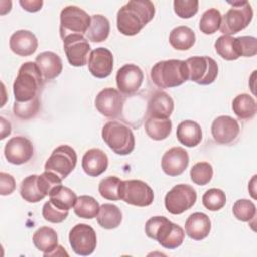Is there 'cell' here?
<instances>
[{"label": "cell", "mask_w": 257, "mask_h": 257, "mask_svg": "<svg viewBox=\"0 0 257 257\" xmlns=\"http://www.w3.org/2000/svg\"><path fill=\"white\" fill-rule=\"evenodd\" d=\"M98 202L91 196L82 195L77 197L73 207L75 215L82 219H93L97 216L99 211Z\"/></svg>", "instance_id": "cell-33"}, {"label": "cell", "mask_w": 257, "mask_h": 257, "mask_svg": "<svg viewBox=\"0 0 257 257\" xmlns=\"http://www.w3.org/2000/svg\"><path fill=\"white\" fill-rule=\"evenodd\" d=\"M81 166L86 175L97 177L106 171L108 158L100 149H90L83 155Z\"/></svg>", "instance_id": "cell-22"}, {"label": "cell", "mask_w": 257, "mask_h": 257, "mask_svg": "<svg viewBox=\"0 0 257 257\" xmlns=\"http://www.w3.org/2000/svg\"><path fill=\"white\" fill-rule=\"evenodd\" d=\"M174 110V100L165 91H155L148 102L147 113L150 117L169 118Z\"/></svg>", "instance_id": "cell-21"}, {"label": "cell", "mask_w": 257, "mask_h": 257, "mask_svg": "<svg viewBox=\"0 0 257 257\" xmlns=\"http://www.w3.org/2000/svg\"><path fill=\"white\" fill-rule=\"evenodd\" d=\"M211 133L215 142L221 145H228L236 140L240 133V126L232 116L220 115L212 122Z\"/></svg>", "instance_id": "cell-17"}, {"label": "cell", "mask_w": 257, "mask_h": 257, "mask_svg": "<svg viewBox=\"0 0 257 257\" xmlns=\"http://www.w3.org/2000/svg\"><path fill=\"white\" fill-rule=\"evenodd\" d=\"M231 8L222 17L220 31L224 35H231L245 29L253 18V9L248 1L228 2Z\"/></svg>", "instance_id": "cell-6"}, {"label": "cell", "mask_w": 257, "mask_h": 257, "mask_svg": "<svg viewBox=\"0 0 257 257\" xmlns=\"http://www.w3.org/2000/svg\"><path fill=\"white\" fill-rule=\"evenodd\" d=\"M119 200L133 206L147 207L154 201V192L147 183L141 180L121 181Z\"/></svg>", "instance_id": "cell-11"}, {"label": "cell", "mask_w": 257, "mask_h": 257, "mask_svg": "<svg viewBox=\"0 0 257 257\" xmlns=\"http://www.w3.org/2000/svg\"><path fill=\"white\" fill-rule=\"evenodd\" d=\"M233 214L239 221L250 222L256 216L255 204L247 199H240L233 205Z\"/></svg>", "instance_id": "cell-40"}, {"label": "cell", "mask_w": 257, "mask_h": 257, "mask_svg": "<svg viewBox=\"0 0 257 257\" xmlns=\"http://www.w3.org/2000/svg\"><path fill=\"white\" fill-rule=\"evenodd\" d=\"M1 119V125H2V132H1V136H3V134L5 133L4 131H6V135L8 136L11 133V124L9 121H6V119L4 117H0Z\"/></svg>", "instance_id": "cell-48"}, {"label": "cell", "mask_w": 257, "mask_h": 257, "mask_svg": "<svg viewBox=\"0 0 257 257\" xmlns=\"http://www.w3.org/2000/svg\"><path fill=\"white\" fill-rule=\"evenodd\" d=\"M69 244L73 252L80 256H88L96 248V233L87 224H77L69 232Z\"/></svg>", "instance_id": "cell-12"}, {"label": "cell", "mask_w": 257, "mask_h": 257, "mask_svg": "<svg viewBox=\"0 0 257 257\" xmlns=\"http://www.w3.org/2000/svg\"><path fill=\"white\" fill-rule=\"evenodd\" d=\"M197 201L195 189L187 184L174 186L165 196V207L173 215H180L191 209Z\"/></svg>", "instance_id": "cell-10"}, {"label": "cell", "mask_w": 257, "mask_h": 257, "mask_svg": "<svg viewBox=\"0 0 257 257\" xmlns=\"http://www.w3.org/2000/svg\"><path fill=\"white\" fill-rule=\"evenodd\" d=\"M196 41V35L193 29L186 25L175 27L169 35V42L177 50H188Z\"/></svg>", "instance_id": "cell-28"}, {"label": "cell", "mask_w": 257, "mask_h": 257, "mask_svg": "<svg viewBox=\"0 0 257 257\" xmlns=\"http://www.w3.org/2000/svg\"><path fill=\"white\" fill-rule=\"evenodd\" d=\"M202 203L209 211H219L226 204V195L221 189L212 188L205 192L202 197Z\"/></svg>", "instance_id": "cell-39"}, {"label": "cell", "mask_w": 257, "mask_h": 257, "mask_svg": "<svg viewBox=\"0 0 257 257\" xmlns=\"http://www.w3.org/2000/svg\"><path fill=\"white\" fill-rule=\"evenodd\" d=\"M110 25L108 19L101 14H94L91 16L86 37L92 42H102L108 37Z\"/></svg>", "instance_id": "cell-30"}, {"label": "cell", "mask_w": 257, "mask_h": 257, "mask_svg": "<svg viewBox=\"0 0 257 257\" xmlns=\"http://www.w3.org/2000/svg\"><path fill=\"white\" fill-rule=\"evenodd\" d=\"M44 79L35 62H24L17 73L13 83L15 101L26 102L38 96L43 87Z\"/></svg>", "instance_id": "cell-2"}, {"label": "cell", "mask_w": 257, "mask_h": 257, "mask_svg": "<svg viewBox=\"0 0 257 257\" xmlns=\"http://www.w3.org/2000/svg\"><path fill=\"white\" fill-rule=\"evenodd\" d=\"M115 80L120 93L132 95L140 89L144 80V73L138 65L128 63L117 70Z\"/></svg>", "instance_id": "cell-15"}, {"label": "cell", "mask_w": 257, "mask_h": 257, "mask_svg": "<svg viewBox=\"0 0 257 257\" xmlns=\"http://www.w3.org/2000/svg\"><path fill=\"white\" fill-rule=\"evenodd\" d=\"M235 48L238 56L252 57L257 53V39L254 36L235 37Z\"/></svg>", "instance_id": "cell-42"}, {"label": "cell", "mask_w": 257, "mask_h": 257, "mask_svg": "<svg viewBox=\"0 0 257 257\" xmlns=\"http://www.w3.org/2000/svg\"><path fill=\"white\" fill-rule=\"evenodd\" d=\"M145 232L149 238L158 241L166 249L180 247L185 238L183 228L163 216L150 218L145 225Z\"/></svg>", "instance_id": "cell-3"}, {"label": "cell", "mask_w": 257, "mask_h": 257, "mask_svg": "<svg viewBox=\"0 0 257 257\" xmlns=\"http://www.w3.org/2000/svg\"><path fill=\"white\" fill-rule=\"evenodd\" d=\"M155 5L148 0H132L116 14L118 31L126 36L138 34L155 16Z\"/></svg>", "instance_id": "cell-1"}, {"label": "cell", "mask_w": 257, "mask_h": 257, "mask_svg": "<svg viewBox=\"0 0 257 257\" xmlns=\"http://www.w3.org/2000/svg\"><path fill=\"white\" fill-rule=\"evenodd\" d=\"M63 40V49L70 65L79 67L87 62L90 45L87 38L80 34H71Z\"/></svg>", "instance_id": "cell-13"}, {"label": "cell", "mask_w": 257, "mask_h": 257, "mask_svg": "<svg viewBox=\"0 0 257 257\" xmlns=\"http://www.w3.org/2000/svg\"><path fill=\"white\" fill-rule=\"evenodd\" d=\"M121 180L115 176H108L102 179L98 185V192L100 196L106 200H119V187Z\"/></svg>", "instance_id": "cell-36"}, {"label": "cell", "mask_w": 257, "mask_h": 257, "mask_svg": "<svg viewBox=\"0 0 257 257\" xmlns=\"http://www.w3.org/2000/svg\"><path fill=\"white\" fill-rule=\"evenodd\" d=\"M185 62L190 80L201 85H208L217 78L218 64L213 58L209 56H193Z\"/></svg>", "instance_id": "cell-9"}, {"label": "cell", "mask_w": 257, "mask_h": 257, "mask_svg": "<svg viewBox=\"0 0 257 257\" xmlns=\"http://www.w3.org/2000/svg\"><path fill=\"white\" fill-rule=\"evenodd\" d=\"M68 216V211L60 210L50 201H47L42 207V217L50 223H61Z\"/></svg>", "instance_id": "cell-45"}, {"label": "cell", "mask_w": 257, "mask_h": 257, "mask_svg": "<svg viewBox=\"0 0 257 257\" xmlns=\"http://www.w3.org/2000/svg\"><path fill=\"white\" fill-rule=\"evenodd\" d=\"M176 135L178 141L188 148L196 147L202 141L201 126L198 122L191 119L180 122L177 127Z\"/></svg>", "instance_id": "cell-26"}, {"label": "cell", "mask_w": 257, "mask_h": 257, "mask_svg": "<svg viewBox=\"0 0 257 257\" xmlns=\"http://www.w3.org/2000/svg\"><path fill=\"white\" fill-rule=\"evenodd\" d=\"M16 184L14 178L7 173H0V194L2 196L10 195L15 190Z\"/></svg>", "instance_id": "cell-46"}, {"label": "cell", "mask_w": 257, "mask_h": 257, "mask_svg": "<svg viewBox=\"0 0 257 257\" xmlns=\"http://www.w3.org/2000/svg\"><path fill=\"white\" fill-rule=\"evenodd\" d=\"M151 78L160 88H171L189 79L185 60L169 59L157 62L151 69Z\"/></svg>", "instance_id": "cell-4"}, {"label": "cell", "mask_w": 257, "mask_h": 257, "mask_svg": "<svg viewBox=\"0 0 257 257\" xmlns=\"http://www.w3.org/2000/svg\"><path fill=\"white\" fill-rule=\"evenodd\" d=\"M34 148L31 141L22 136L11 138L4 148L5 159L13 165L27 163L32 158Z\"/></svg>", "instance_id": "cell-16"}, {"label": "cell", "mask_w": 257, "mask_h": 257, "mask_svg": "<svg viewBox=\"0 0 257 257\" xmlns=\"http://www.w3.org/2000/svg\"><path fill=\"white\" fill-rule=\"evenodd\" d=\"M76 199L75 193L62 185L55 187L49 194V201L58 209L65 211H69L74 207Z\"/></svg>", "instance_id": "cell-32"}, {"label": "cell", "mask_w": 257, "mask_h": 257, "mask_svg": "<svg viewBox=\"0 0 257 257\" xmlns=\"http://www.w3.org/2000/svg\"><path fill=\"white\" fill-rule=\"evenodd\" d=\"M235 37L231 35H222L215 42L216 52L226 60H236L239 58L235 48Z\"/></svg>", "instance_id": "cell-37"}, {"label": "cell", "mask_w": 257, "mask_h": 257, "mask_svg": "<svg viewBox=\"0 0 257 257\" xmlns=\"http://www.w3.org/2000/svg\"><path fill=\"white\" fill-rule=\"evenodd\" d=\"M173 4L175 13L184 19L193 17L199 8V2L197 0H175Z\"/></svg>", "instance_id": "cell-44"}, {"label": "cell", "mask_w": 257, "mask_h": 257, "mask_svg": "<svg viewBox=\"0 0 257 257\" xmlns=\"http://www.w3.org/2000/svg\"><path fill=\"white\" fill-rule=\"evenodd\" d=\"M161 165L168 176H180L189 165L188 152L182 147H173L163 155Z\"/></svg>", "instance_id": "cell-19"}, {"label": "cell", "mask_w": 257, "mask_h": 257, "mask_svg": "<svg viewBox=\"0 0 257 257\" xmlns=\"http://www.w3.org/2000/svg\"><path fill=\"white\" fill-rule=\"evenodd\" d=\"M9 47L13 53L19 56H29L36 51L38 41L31 31L20 29L10 36Z\"/></svg>", "instance_id": "cell-20"}, {"label": "cell", "mask_w": 257, "mask_h": 257, "mask_svg": "<svg viewBox=\"0 0 257 257\" xmlns=\"http://www.w3.org/2000/svg\"><path fill=\"white\" fill-rule=\"evenodd\" d=\"M38 175L27 176L20 185V195L28 203H37L45 198L37 185Z\"/></svg>", "instance_id": "cell-34"}, {"label": "cell", "mask_w": 257, "mask_h": 257, "mask_svg": "<svg viewBox=\"0 0 257 257\" xmlns=\"http://www.w3.org/2000/svg\"><path fill=\"white\" fill-rule=\"evenodd\" d=\"M88 70L96 78H105L110 75L113 68V56L109 49L97 47L88 57Z\"/></svg>", "instance_id": "cell-18"}, {"label": "cell", "mask_w": 257, "mask_h": 257, "mask_svg": "<svg viewBox=\"0 0 257 257\" xmlns=\"http://www.w3.org/2000/svg\"><path fill=\"white\" fill-rule=\"evenodd\" d=\"M61 179L54 173L49 171H44L37 178V185L40 192L46 197L49 196L50 192L57 186L61 185Z\"/></svg>", "instance_id": "cell-43"}, {"label": "cell", "mask_w": 257, "mask_h": 257, "mask_svg": "<svg viewBox=\"0 0 257 257\" xmlns=\"http://www.w3.org/2000/svg\"><path fill=\"white\" fill-rule=\"evenodd\" d=\"M221 21L222 15L220 11L216 8H210L203 13L200 19L199 28L204 34H213L220 28Z\"/></svg>", "instance_id": "cell-35"}, {"label": "cell", "mask_w": 257, "mask_h": 257, "mask_svg": "<svg viewBox=\"0 0 257 257\" xmlns=\"http://www.w3.org/2000/svg\"><path fill=\"white\" fill-rule=\"evenodd\" d=\"M185 230L191 239L196 241L203 240L211 231V220L205 213H193L186 220Z\"/></svg>", "instance_id": "cell-24"}, {"label": "cell", "mask_w": 257, "mask_h": 257, "mask_svg": "<svg viewBox=\"0 0 257 257\" xmlns=\"http://www.w3.org/2000/svg\"><path fill=\"white\" fill-rule=\"evenodd\" d=\"M76 163L77 155L74 149L67 145H61L53 150L44 165V169L63 180L74 170Z\"/></svg>", "instance_id": "cell-8"}, {"label": "cell", "mask_w": 257, "mask_h": 257, "mask_svg": "<svg viewBox=\"0 0 257 257\" xmlns=\"http://www.w3.org/2000/svg\"><path fill=\"white\" fill-rule=\"evenodd\" d=\"M40 108L39 97H35L30 101L18 102L15 101L13 104L14 115L21 119H29L34 117Z\"/></svg>", "instance_id": "cell-41"}, {"label": "cell", "mask_w": 257, "mask_h": 257, "mask_svg": "<svg viewBox=\"0 0 257 257\" xmlns=\"http://www.w3.org/2000/svg\"><path fill=\"white\" fill-rule=\"evenodd\" d=\"M94 105L98 112L105 117L114 118L118 116L123 107V96L112 87L103 88L95 97Z\"/></svg>", "instance_id": "cell-14"}, {"label": "cell", "mask_w": 257, "mask_h": 257, "mask_svg": "<svg viewBox=\"0 0 257 257\" xmlns=\"http://www.w3.org/2000/svg\"><path fill=\"white\" fill-rule=\"evenodd\" d=\"M98 225L106 230L117 228L122 220V214L119 208L113 204L105 203L100 206L96 216Z\"/></svg>", "instance_id": "cell-27"}, {"label": "cell", "mask_w": 257, "mask_h": 257, "mask_svg": "<svg viewBox=\"0 0 257 257\" xmlns=\"http://www.w3.org/2000/svg\"><path fill=\"white\" fill-rule=\"evenodd\" d=\"M145 131L151 139L155 141H162L167 139L171 134L172 121L170 118H157L148 116L145 121Z\"/></svg>", "instance_id": "cell-31"}, {"label": "cell", "mask_w": 257, "mask_h": 257, "mask_svg": "<svg viewBox=\"0 0 257 257\" xmlns=\"http://www.w3.org/2000/svg\"><path fill=\"white\" fill-rule=\"evenodd\" d=\"M232 109L238 118L247 120L255 116L257 104L253 96L247 93H241L233 99Z\"/></svg>", "instance_id": "cell-29"}, {"label": "cell", "mask_w": 257, "mask_h": 257, "mask_svg": "<svg viewBox=\"0 0 257 257\" xmlns=\"http://www.w3.org/2000/svg\"><path fill=\"white\" fill-rule=\"evenodd\" d=\"M91 17L81 8L73 5L64 7L60 12L59 34L61 39L71 34H86Z\"/></svg>", "instance_id": "cell-7"}, {"label": "cell", "mask_w": 257, "mask_h": 257, "mask_svg": "<svg viewBox=\"0 0 257 257\" xmlns=\"http://www.w3.org/2000/svg\"><path fill=\"white\" fill-rule=\"evenodd\" d=\"M101 137L109 149L117 155H128L135 149L136 141L133 131L119 121H107L102 127Z\"/></svg>", "instance_id": "cell-5"}, {"label": "cell", "mask_w": 257, "mask_h": 257, "mask_svg": "<svg viewBox=\"0 0 257 257\" xmlns=\"http://www.w3.org/2000/svg\"><path fill=\"white\" fill-rule=\"evenodd\" d=\"M19 4L21 7L28 12H36L41 9L43 5L42 0H20Z\"/></svg>", "instance_id": "cell-47"}, {"label": "cell", "mask_w": 257, "mask_h": 257, "mask_svg": "<svg viewBox=\"0 0 257 257\" xmlns=\"http://www.w3.org/2000/svg\"><path fill=\"white\" fill-rule=\"evenodd\" d=\"M190 177L196 185L205 186L212 180L213 167L207 162H199L192 167Z\"/></svg>", "instance_id": "cell-38"}, {"label": "cell", "mask_w": 257, "mask_h": 257, "mask_svg": "<svg viewBox=\"0 0 257 257\" xmlns=\"http://www.w3.org/2000/svg\"><path fill=\"white\" fill-rule=\"evenodd\" d=\"M32 241L34 246L43 252L45 257L50 256L58 246V238L55 230L47 226L37 229L32 236Z\"/></svg>", "instance_id": "cell-25"}, {"label": "cell", "mask_w": 257, "mask_h": 257, "mask_svg": "<svg viewBox=\"0 0 257 257\" xmlns=\"http://www.w3.org/2000/svg\"><path fill=\"white\" fill-rule=\"evenodd\" d=\"M44 81L57 77L62 71V60L56 53L52 51H43L35 58Z\"/></svg>", "instance_id": "cell-23"}]
</instances>
